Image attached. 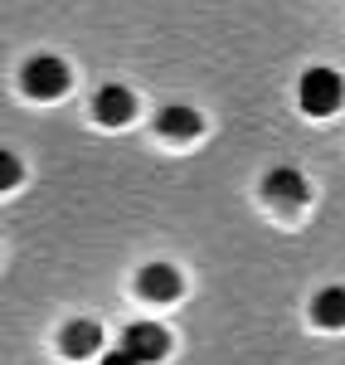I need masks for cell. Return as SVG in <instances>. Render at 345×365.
<instances>
[{
	"label": "cell",
	"instance_id": "6da1fadb",
	"mask_svg": "<svg viewBox=\"0 0 345 365\" xmlns=\"http://www.w3.org/2000/svg\"><path fill=\"white\" fill-rule=\"evenodd\" d=\"M297 98H302V113L326 117V113H336V108H341L345 83H341V73H336V68H321V63H317V68H307V73H302Z\"/></svg>",
	"mask_w": 345,
	"mask_h": 365
},
{
	"label": "cell",
	"instance_id": "7a4b0ae2",
	"mask_svg": "<svg viewBox=\"0 0 345 365\" xmlns=\"http://www.w3.org/2000/svg\"><path fill=\"white\" fill-rule=\"evenodd\" d=\"M122 351L137 365H151V361H161V356L171 351V331L156 327V322H132V327L122 331Z\"/></svg>",
	"mask_w": 345,
	"mask_h": 365
},
{
	"label": "cell",
	"instance_id": "3957f363",
	"mask_svg": "<svg viewBox=\"0 0 345 365\" xmlns=\"http://www.w3.org/2000/svg\"><path fill=\"white\" fill-rule=\"evenodd\" d=\"M20 83H25L29 98H44V103H49V98H58V93L68 88V68H63L54 54H39V58L25 63V78H20Z\"/></svg>",
	"mask_w": 345,
	"mask_h": 365
},
{
	"label": "cell",
	"instance_id": "277c9868",
	"mask_svg": "<svg viewBox=\"0 0 345 365\" xmlns=\"http://www.w3.org/2000/svg\"><path fill=\"white\" fill-rule=\"evenodd\" d=\"M58 351L68 356V361H87V356H97L102 351V327L97 322H68L63 327V336H58Z\"/></svg>",
	"mask_w": 345,
	"mask_h": 365
},
{
	"label": "cell",
	"instance_id": "5b68a950",
	"mask_svg": "<svg viewBox=\"0 0 345 365\" xmlns=\"http://www.w3.org/2000/svg\"><path fill=\"white\" fill-rule=\"evenodd\" d=\"M132 113H137V103H132V93H127L122 83L97 88V98H92V117H97L102 127H122V122H132Z\"/></svg>",
	"mask_w": 345,
	"mask_h": 365
},
{
	"label": "cell",
	"instance_id": "8992f818",
	"mask_svg": "<svg viewBox=\"0 0 345 365\" xmlns=\"http://www.w3.org/2000/svg\"><path fill=\"white\" fill-rule=\"evenodd\" d=\"M137 287H142L146 302H175L180 297V273H175L171 263H146Z\"/></svg>",
	"mask_w": 345,
	"mask_h": 365
},
{
	"label": "cell",
	"instance_id": "52a82bcc",
	"mask_svg": "<svg viewBox=\"0 0 345 365\" xmlns=\"http://www.w3.org/2000/svg\"><path fill=\"white\" fill-rule=\"evenodd\" d=\"M200 113L195 108H185V103H171V108H161V117H156V132L161 137H171V141H190V137H200Z\"/></svg>",
	"mask_w": 345,
	"mask_h": 365
},
{
	"label": "cell",
	"instance_id": "ba28073f",
	"mask_svg": "<svg viewBox=\"0 0 345 365\" xmlns=\"http://www.w3.org/2000/svg\"><path fill=\"white\" fill-rule=\"evenodd\" d=\"M267 200H282V205H302V200H307V180H302V170H292V166L272 170V175H267Z\"/></svg>",
	"mask_w": 345,
	"mask_h": 365
},
{
	"label": "cell",
	"instance_id": "9c48e42d",
	"mask_svg": "<svg viewBox=\"0 0 345 365\" xmlns=\"http://www.w3.org/2000/svg\"><path fill=\"white\" fill-rule=\"evenodd\" d=\"M312 317H317V327H331V331H341V327H345V287H326V292H317V302H312Z\"/></svg>",
	"mask_w": 345,
	"mask_h": 365
},
{
	"label": "cell",
	"instance_id": "30bf717a",
	"mask_svg": "<svg viewBox=\"0 0 345 365\" xmlns=\"http://www.w3.org/2000/svg\"><path fill=\"white\" fill-rule=\"evenodd\" d=\"M20 185V161L10 151H0V190H15Z\"/></svg>",
	"mask_w": 345,
	"mask_h": 365
},
{
	"label": "cell",
	"instance_id": "8fae6325",
	"mask_svg": "<svg viewBox=\"0 0 345 365\" xmlns=\"http://www.w3.org/2000/svg\"><path fill=\"white\" fill-rule=\"evenodd\" d=\"M102 365H137V361H132L127 351H107V356H102Z\"/></svg>",
	"mask_w": 345,
	"mask_h": 365
}]
</instances>
